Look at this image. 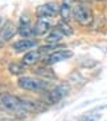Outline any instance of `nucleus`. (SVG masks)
<instances>
[{
    "label": "nucleus",
    "mask_w": 107,
    "mask_h": 121,
    "mask_svg": "<svg viewBox=\"0 0 107 121\" xmlns=\"http://www.w3.org/2000/svg\"><path fill=\"white\" fill-rule=\"evenodd\" d=\"M19 86L24 91H31V92H46L49 91V81L44 80L41 77H31V76H23L17 81Z\"/></svg>",
    "instance_id": "f03ea898"
},
{
    "label": "nucleus",
    "mask_w": 107,
    "mask_h": 121,
    "mask_svg": "<svg viewBox=\"0 0 107 121\" xmlns=\"http://www.w3.org/2000/svg\"><path fill=\"white\" fill-rule=\"evenodd\" d=\"M95 120H96L95 117H86L83 121H95Z\"/></svg>",
    "instance_id": "aec40b11"
},
{
    "label": "nucleus",
    "mask_w": 107,
    "mask_h": 121,
    "mask_svg": "<svg viewBox=\"0 0 107 121\" xmlns=\"http://www.w3.org/2000/svg\"><path fill=\"white\" fill-rule=\"evenodd\" d=\"M0 108L8 113L16 114V117H19L20 120L28 114V112L23 108L21 97H16L11 93H1L0 95Z\"/></svg>",
    "instance_id": "f257e3e1"
},
{
    "label": "nucleus",
    "mask_w": 107,
    "mask_h": 121,
    "mask_svg": "<svg viewBox=\"0 0 107 121\" xmlns=\"http://www.w3.org/2000/svg\"><path fill=\"white\" fill-rule=\"evenodd\" d=\"M73 57V52L69 49H60L57 52H53V53L48 55L45 59H44V64L46 65H52V64H56V63H60L62 60H66V59H70Z\"/></svg>",
    "instance_id": "0eeeda50"
},
{
    "label": "nucleus",
    "mask_w": 107,
    "mask_h": 121,
    "mask_svg": "<svg viewBox=\"0 0 107 121\" xmlns=\"http://www.w3.org/2000/svg\"><path fill=\"white\" fill-rule=\"evenodd\" d=\"M25 67H27V65H24L23 63H19V61H12L11 64L8 65V71H9V73H11V75L20 76V75H23V73L25 72Z\"/></svg>",
    "instance_id": "ddd939ff"
},
{
    "label": "nucleus",
    "mask_w": 107,
    "mask_h": 121,
    "mask_svg": "<svg viewBox=\"0 0 107 121\" xmlns=\"http://www.w3.org/2000/svg\"><path fill=\"white\" fill-rule=\"evenodd\" d=\"M60 12V7L56 3H45L36 8V15L38 17H54Z\"/></svg>",
    "instance_id": "423d86ee"
},
{
    "label": "nucleus",
    "mask_w": 107,
    "mask_h": 121,
    "mask_svg": "<svg viewBox=\"0 0 107 121\" xmlns=\"http://www.w3.org/2000/svg\"><path fill=\"white\" fill-rule=\"evenodd\" d=\"M73 0H62V4L60 5V16L62 22L69 23L73 16Z\"/></svg>",
    "instance_id": "9d476101"
},
{
    "label": "nucleus",
    "mask_w": 107,
    "mask_h": 121,
    "mask_svg": "<svg viewBox=\"0 0 107 121\" xmlns=\"http://www.w3.org/2000/svg\"><path fill=\"white\" fill-rule=\"evenodd\" d=\"M3 23H4V19H3V16H0V29H1V28H3Z\"/></svg>",
    "instance_id": "412c9836"
},
{
    "label": "nucleus",
    "mask_w": 107,
    "mask_h": 121,
    "mask_svg": "<svg viewBox=\"0 0 107 121\" xmlns=\"http://www.w3.org/2000/svg\"><path fill=\"white\" fill-rule=\"evenodd\" d=\"M56 28L60 29L61 33H62L64 36H71L73 35V28L69 27V23H65V22H62V20L58 23V25L56 27Z\"/></svg>",
    "instance_id": "a211bd4d"
},
{
    "label": "nucleus",
    "mask_w": 107,
    "mask_h": 121,
    "mask_svg": "<svg viewBox=\"0 0 107 121\" xmlns=\"http://www.w3.org/2000/svg\"><path fill=\"white\" fill-rule=\"evenodd\" d=\"M40 55H41L40 51H29V52H27L24 55L21 63L24 65H33L40 60Z\"/></svg>",
    "instance_id": "f8f14e48"
},
{
    "label": "nucleus",
    "mask_w": 107,
    "mask_h": 121,
    "mask_svg": "<svg viewBox=\"0 0 107 121\" xmlns=\"http://www.w3.org/2000/svg\"><path fill=\"white\" fill-rule=\"evenodd\" d=\"M21 104L28 113H40L48 108V105L44 101H37V100L29 99V97H21Z\"/></svg>",
    "instance_id": "39448f33"
},
{
    "label": "nucleus",
    "mask_w": 107,
    "mask_h": 121,
    "mask_svg": "<svg viewBox=\"0 0 107 121\" xmlns=\"http://www.w3.org/2000/svg\"><path fill=\"white\" fill-rule=\"evenodd\" d=\"M19 35L28 39V37H31V36H34V29L31 27V24L20 25V27H19Z\"/></svg>",
    "instance_id": "f3484780"
},
{
    "label": "nucleus",
    "mask_w": 107,
    "mask_h": 121,
    "mask_svg": "<svg viewBox=\"0 0 107 121\" xmlns=\"http://www.w3.org/2000/svg\"><path fill=\"white\" fill-rule=\"evenodd\" d=\"M33 29H34V36H44L45 33H48V31L50 32L53 29L52 20L48 17H38Z\"/></svg>",
    "instance_id": "1a4fd4ad"
},
{
    "label": "nucleus",
    "mask_w": 107,
    "mask_h": 121,
    "mask_svg": "<svg viewBox=\"0 0 107 121\" xmlns=\"http://www.w3.org/2000/svg\"><path fill=\"white\" fill-rule=\"evenodd\" d=\"M60 49H65L64 44H45V45H41L38 48V51L41 53H53V52H57Z\"/></svg>",
    "instance_id": "2eb2a0df"
},
{
    "label": "nucleus",
    "mask_w": 107,
    "mask_h": 121,
    "mask_svg": "<svg viewBox=\"0 0 107 121\" xmlns=\"http://www.w3.org/2000/svg\"><path fill=\"white\" fill-rule=\"evenodd\" d=\"M0 121H24V120H20V118H3Z\"/></svg>",
    "instance_id": "6ab92c4d"
},
{
    "label": "nucleus",
    "mask_w": 107,
    "mask_h": 121,
    "mask_svg": "<svg viewBox=\"0 0 107 121\" xmlns=\"http://www.w3.org/2000/svg\"><path fill=\"white\" fill-rule=\"evenodd\" d=\"M34 73L37 76H41V77H45V78H56V75H54V72L52 69L46 67V65H44V67H40L37 68L34 71Z\"/></svg>",
    "instance_id": "dca6fc26"
},
{
    "label": "nucleus",
    "mask_w": 107,
    "mask_h": 121,
    "mask_svg": "<svg viewBox=\"0 0 107 121\" xmlns=\"http://www.w3.org/2000/svg\"><path fill=\"white\" fill-rule=\"evenodd\" d=\"M16 25L13 24L12 22H7L5 24L3 25V28L0 29V47L4 45V44L9 41V40L16 35Z\"/></svg>",
    "instance_id": "6e6552de"
},
{
    "label": "nucleus",
    "mask_w": 107,
    "mask_h": 121,
    "mask_svg": "<svg viewBox=\"0 0 107 121\" xmlns=\"http://www.w3.org/2000/svg\"><path fill=\"white\" fill-rule=\"evenodd\" d=\"M73 17L78 24L81 25H89L93 23L94 16L91 7L86 3H79L73 8Z\"/></svg>",
    "instance_id": "7ed1b4c3"
},
{
    "label": "nucleus",
    "mask_w": 107,
    "mask_h": 121,
    "mask_svg": "<svg viewBox=\"0 0 107 121\" xmlns=\"http://www.w3.org/2000/svg\"><path fill=\"white\" fill-rule=\"evenodd\" d=\"M37 45V41L32 39H23V40H19L16 43L12 44V48L16 51V53H20V52H25V51L31 49L33 47Z\"/></svg>",
    "instance_id": "9b49d317"
},
{
    "label": "nucleus",
    "mask_w": 107,
    "mask_h": 121,
    "mask_svg": "<svg viewBox=\"0 0 107 121\" xmlns=\"http://www.w3.org/2000/svg\"><path fill=\"white\" fill-rule=\"evenodd\" d=\"M64 37V35L61 33L60 29L54 28L52 29L46 36V43L48 44H58V41H61V39Z\"/></svg>",
    "instance_id": "4468645a"
},
{
    "label": "nucleus",
    "mask_w": 107,
    "mask_h": 121,
    "mask_svg": "<svg viewBox=\"0 0 107 121\" xmlns=\"http://www.w3.org/2000/svg\"><path fill=\"white\" fill-rule=\"evenodd\" d=\"M69 93V86L68 85H58V86H54V88L49 89L45 92V101L44 103L46 104H56V103H60L61 100L66 97V95Z\"/></svg>",
    "instance_id": "20e7f679"
},
{
    "label": "nucleus",
    "mask_w": 107,
    "mask_h": 121,
    "mask_svg": "<svg viewBox=\"0 0 107 121\" xmlns=\"http://www.w3.org/2000/svg\"><path fill=\"white\" fill-rule=\"evenodd\" d=\"M95 1H103V0H95Z\"/></svg>",
    "instance_id": "4be33fe9"
}]
</instances>
